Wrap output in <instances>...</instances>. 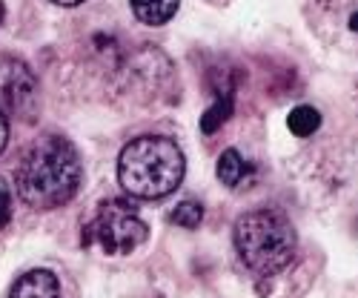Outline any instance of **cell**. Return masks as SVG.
I'll return each instance as SVG.
<instances>
[{"mask_svg":"<svg viewBox=\"0 0 358 298\" xmlns=\"http://www.w3.org/2000/svg\"><path fill=\"white\" fill-rule=\"evenodd\" d=\"M80 155L78 149L61 138L46 135L26 149V155L17 164L15 181L20 198L35 210H55L75 198L80 190Z\"/></svg>","mask_w":358,"mask_h":298,"instance_id":"cell-1","label":"cell"},{"mask_svg":"<svg viewBox=\"0 0 358 298\" xmlns=\"http://www.w3.org/2000/svg\"><path fill=\"white\" fill-rule=\"evenodd\" d=\"M187 161L175 141L164 135H141L117 155V181L138 201H158L172 195L184 181Z\"/></svg>","mask_w":358,"mask_h":298,"instance_id":"cell-2","label":"cell"},{"mask_svg":"<svg viewBox=\"0 0 358 298\" xmlns=\"http://www.w3.org/2000/svg\"><path fill=\"white\" fill-rule=\"evenodd\" d=\"M235 253L258 278L284 273L295 255V229L278 210H252L235 221Z\"/></svg>","mask_w":358,"mask_h":298,"instance_id":"cell-3","label":"cell"},{"mask_svg":"<svg viewBox=\"0 0 358 298\" xmlns=\"http://www.w3.org/2000/svg\"><path fill=\"white\" fill-rule=\"evenodd\" d=\"M149 238L146 221L138 206L127 198H109L98 204L92 221L86 224V241L98 244L109 255H127Z\"/></svg>","mask_w":358,"mask_h":298,"instance_id":"cell-4","label":"cell"},{"mask_svg":"<svg viewBox=\"0 0 358 298\" xmlns=\"http://www.w3.org/2000/svg\"><path fill=\"white\" fill-rule=\"evenodd\" d=\"M0 98L20 121H35L38 115V80L17 57L0 61Z\"/></svg>","mask_w":358,"mask_h":298,"instance_id":"cell-5","label":"cell"},{"mask_svg":"<svg viewBox=\"0 0 358 298\" xmlns=\"http://www.w3.org/2000/svg\"><path fill=\"white\" fill-rule=\"evenodd\" d=\"M218 178L229 190H247L258 181V169H255V164H250L238 152V149H224L218 158Z\"/></svg>","mask_w":358,"mask_h":298,"instance_id":"cell-6","label":"cell"},{"mask_svg":"<svg viewBox=\"0 0 358 298\" xmlns=\"http://www.w3.org/2000/svg\"><path fill=\"white\" fill-rule=\"evenodd\" d=\"M9 298H61V284L49 270H29L12 284Z\"/></svg>","mask_w":358,"mask_h":298,"instance_id":"cell-7","label":"cell"},{"mask_svg":"<svg viewBox=\"0 0 358 298\" xmlns=\"http://www.w3.org/2000/svg\"><path fill=\"white\" fill-rule=\"evenodd\" d=\"M135 17L146 26H164L175 17L181 0H129Z\"/></svg>","mask_w":358,"mask_h":298,"instance_id":"cell-8","label":"cell"},{"mask_svg":"<svg viewBox=\"0 0 358 298\" xmlns=\"http://www.w3.org/2000/svg\"><path fill=\"white\" fill-rule=\"evenodd\" d=\"M287 127H289V132L292 135H298V138H310L318 127H321V115H318V109L315 106H295L289 115H287Z\"/></svg>","mask_w":358,"mask_h":298,"instance_id":"cell-9","label":"cell"},{"mask_svg":"<svg viewBox=\"0 0 358 298\" xmlns=\"http://www.w3.org/2000/svg\"><path fill=\"white\" fill-rule=\"evenodd\" d=\"M232 92H224L210 109H206L203 112V118H201V129L206 132V135H213V132H218L221 127H224V121H227V118L232 115Z\"/></svg>","mask_w":358,"mask_h":298,"instance_id":"cell-10","label":"cell"},{"mask_svg":"<svg viewBox=\"0 0 358 298\" xmlns=\"http://www.w3.org/2000/svg\"><path fill=\"white\" fill-rule=\"evenodd\" d=\"M169 221L178 224V227L192 229V227H198V224L203 221V206H201L198 201H181V204H178L175 210L169 213Z\"/></svg>","mask_w":358,"mask_h":298,"instance_id":"cell-11","label":"cell"},{"mask_svg":"<svg viewBox=\"0 0 358 298\" xmlns=\"http://www.w3.org/2000/svg\"><path fill=\"white\" fill-rule=\"evenodd\" d=\"M9 215H12V198H9V187L0 181V229L9 224Z\"/></svg>","mask_w":358,"mask_h":298,"instance_id":"cell-12","label":"cell"},{"mask_svg":"<svg viewBox=\"0 0 358 298\" xmlns=\"http://www.w3.org/2000/svg\"><path fill=\"white\" fill-rule=\"evenodd\" d=\"M6 141H9V124H6V115L0 112V152L6 149Z\"/></svg>","mask_w":358,"mask_h":298,"instance_id":"cell-13","label":"cell"},{"mask_svg":"<svg viewBox=\"0 0 358 298\" xmlns=\"http://www.w3.org/2000/svg\"><path fill=\"white\" fill-rule=\"evenodd\" d=\"M52 3H57V6H78V3H83V0H52Z\"/></svg>","mask_w":358,"mask_h":298,"instance_id":"cell-14","label":"cell"},{"mask_svg":"<svg viewBox=\"0 0 358 298\" xmlns=\"http://www.w3.org/2000/svg\"><path fill=\"white\" fill-rule=\"evenodd\" d=\"M350 29H355V32H358V15L350 17Z\"/></svg>","mask_w":358,"mask_h":298,"instance_id":"cell-15","label":"cell"}]
</instances>
